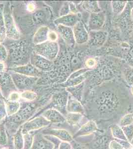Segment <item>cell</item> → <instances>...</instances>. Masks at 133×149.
<instances>
[{
	"label": "cell",
	"mask_w": 133,
	"mask_h": 149,
	"mask_svg": "<svg viewBox=\"0 0 133 149\" xmlns=\"http://www.w3.org/2000/svg\"><path fill=\"white\" fill-rule=\"evenodd\" d=\"M133 9V2H128L124 10L119 16L118 24L122 33L125 36H130L133 31V18L132 15Z\"/></svg>",
	"instance_id": "6da1fadb"
},
{
	"label": "cell",
	"mask_w": 133,
	"mask_h": 149,
	"mask_svg": "<svg viewBox=\"0 0 133 149\" xmlns=\"http://www.w3.org/2000/svg\"><path fill=\"white\" fill-rule=\"evenodd\" d=\"M59 51L57 42L48 40L34 46V52L40 56L52 61L57 57Z\"/></svg>",
	"instance_id": "7a4b0ae2"
},
{
	"label": "cell",
	"mask_w": 133,
	"mask_h": 149,
	"mask_svg": "<svg viewBox=\"0 0 133 149\" xmlns=\"http://www.w3.org/2000/svg\"><path fill=\"white\" fill-rule=\"evenodd\" d=\"M3 17L7 37L15 40H19L20 37V32L15 24L12 12L8 6L3 8Z\"/></svg>",
	"instance_id": "3957f363"
},
{
	"label": "cell",
	"mask_w": 133,
	"mask_h": 149,
	"mask_svg": "<svg viewBox=\"0 0 133 149\" xmlns=\"http://www.w3.org/2000/svg\"><path fill=\"white\" fill-rule=\"evenodd\" d=\"M10 74L17 90L23 91L29 90L33 86L38 79V78L26 76L11 71Z\"/></svg>",
	"instance_id": "277c9868"
},
{
	"label": "cell",
	"mask_w": 133,
	"mask_h": 149,
	"mask_svg": "<svg viewBox=\"0 0 133 149\" xmlns=\"http://www.w3.org/2000/svg\"><path fill=\"white\" fill-rule=\"evenodd\" d=\"M50 124V122L47 120L42 116H41L25 122L22 126L21 128L22 133L24 134L27 133H31L33 131L48 127Z\"/></svg>",
	"instance_id": "5b68a950"
},
{
	"label": "cell",
	"mask_w": 133,
	"mask_h": 149,
	"mask_svg": "<svg viewBox=\"0 0 133 149\" xmlns=\"http://www.w3.org/2000/svg\"><path fill=\"white\" fill-rule=\"evenodd\" d=\"M0 88L6 100L11 93L17 91L10 73L5 72L0 73Z\"/></svg>",
	"instance_id": "8992f818"
},
{
	"label": "cell",
	"mask_w": 133,
	"mask_h": 149,
	"mask_svg": "<svg viewBox=\"0 0 133 149\" xmlns=\"http://www.w3.org/2000/svg\"><path fill=\"white\" fill-rule=\"evenodd\" d=\"M106 21L105 13L101 10L97 13H91L88 20V27L90 31H100Z\"/></svg>",
	"instance_id": "52a82bcc"
},
{
	"label": "cell",
	"mask_w": 133,
	"mask_h": 149,
	"mask_svg": "<svg viewBox=\"0 0 133 149\" xmlns=\"http://www.w3.org/2000/svg\"><path fill=\"white\" fill-rule=\"evenodd\" d=\"M75 40L78 44H83L88 42L89 32L82 21H79L72 27Z\"/></svg>",
	"instance_id": "ba28073f"
},
{
	"label": "cell",
	"mask_w": 133,
	"mask_h": 149,
	"mask_svg": "<svg viewBox=\"0 0 133 149\" xmlns=\"http://www.w3.org/2000/svg\"><path fill=\"white\" fill-rule=\"evenodd\" d=\"M107 37L108 33L105 31H90L88 42L92 47L100 48L106 42Z\"/></svg>",
	"instance_id": "9c48e42d"
},
{
	"label": "cell",
	"mask_w": 133,
	"mask_h": 149,
	"mask_svg": "<svg viewBox=\"0 0 133 149\" xmlns=\"http://www.w3.org/2000/svg\"><path fill=\"white\" fill-rule=\"evenodd\" d=\"M10 70L15 73L24 74L26 76L35 78H39L41 74V71L40 70L36 68L35 66H34L31 63L17 66L15 67L10 68Z\"/></svg>",
	"instance_id": "30bf717a"
},
{
	"label": "cell",
	"mask_w": 133,
	"mask_h": 149,
	"mask_svg": "<svg viewBox=\"0 0 133 149\" xmlns=\"http://www.w3.org/2000/svg\"><path fill=\"white\" fill-rule=\"evenodd\" d=\"M31 64L41 71H49L53 67L52 61L39 55L35 52H34L31 56Z\"/></svg>",
	"instance_id": "8fae6325"
},
{
	"label": "cell",
	"mask_w": 133,
	"mask_h": 149,
	"mask_svg": "<svg viewBox=\"0 0 133 149\" xmlns=\"http://www.w3.org/2000/svg\"><path fill=\"white\" fill-rule=\"evenodd\" d=\"M81 15L79 13H70L67 15L61 16L54 20V23L58 26L59 24L68 27H74L77 22L81 20Z\"/></svg>",
	"instance_id": "7c38bea8"
},
{
	"label": "cell",
	"mask_w": 133,
	"mask_h": 149,
	"mask_svg": "<svg viewBox=\"0 0 133 149\" xmlns=\"http://www.w3.org/2000/svg\"><path fill=\"white\" fill-rule=\"evenodd\" d=\"M57 29L67 45L70 46H74L76 42L72 28L59 24L57 26Z\"/></svg>",
	"instance_id": "4fadbf2b"
},
{
	"label": "cell",
	"mask_w": 133,
	"mask_h": 149,
	"mask_svg": "<svg viewBox=\"0 0 133 149\" xmlns=\"http://www.w3.org/2000/svg\"><path fill=\"white\" fill-rule=\"evenodd\" d=\"M41 116L49 122L53 123H61L66 120V119L62 113L55 109H49L45 110Z\"/></svg>",
	"instance_id": "5bb4252c"
},
{
	"label": "cell",
	"mask_w": 133,
	"mask_h": 149,
	"mask_svg": "<svg viewBox=\"0 0 133 149\" xmlns=\"http://www.w3.org/2000/svg\"><path fill=\"white\" fill-rule=\"evenodd\" d=\"M43 135L53 136L61 140L69 142L72 140V137L67 131L63 129L46 128L42 131Z\"/></svg>",
	"instance_id": "9a60e30c"
},
{
	"label": "cell",
	"mask_w": 133,
	"mask_h": 149,
	"mask_svg": "<svg viewBox=\"0 0 133 149\" xmlns=\"http://www.w3.org/2000/svg\"><path fill=\"white\" fill-rule=\"evenodd\" d=\"M54 144L46 139L43 135L37 134L34 135L33 143L31 149H53Z\"/></svg>",
	"instance_id": "2e32d148"
},
{
	"label": "cell",
	"mask_w": 133,
	"mask_h": 149,
	"mask_svg": "<svg viewBox=\"0 0 133 149\" xmlns=\"http://www.w3.org/2000/svg\"><path fill=\"white\" fill-rule=\"evenodd\" d=\"M49 29L48 26H42L38 29L33 38V42L36 45L41 44L48 40Z\"/></svg>",
	"instance_id": "e0dca14e"
},
{
	"label": "cell",
	"mask_w": 133,
	"mask_h": 149,
	"mask_svg": "<svg viewBox=\"0 0 133 149\" xmlns=\"http://www.w3.org/2000/svg\"><path fill=\"white\" fill-rule=\"evenodd\" d=\"M67 110L71 113H79L83 111V107L79 100L71 95L69 96L67 103Z\"/></svg>",
	"instance_id": "ac0fdd59"
},
{
	"label": "cell",
	"mask_w": 133,
	"mask_h": 149,
	"mask_svg": "<svg viewBox=\"0 0 133 149\" xmlns=\"http://www.w3.org/2000/svg\"><path fill=\"white\" fill-rule=\"evenodd\" d=\"M5 105L7 116H12L15 115L20 109V102H11L6 100L3 102Z\"/></svg>",
	"instance_id": "d6986e66"
},
{
	"label": "cell",
	"mask_w": 133,
	"mask_h": 149,
	"mask_svg": "<svg viewBox=\"0 0 133 149\" xmlns=\"http://www.w3.org/2000/svg\"><path fill=\"white\" fill-rule=\"evenodd\" d=\"M84 86V81L75 86L67 87L66 89L68 92H69L70 94H71L72 97L79 101L81 99Z\"/></svg>",
	"instance_id": "ffe728a7"
},
{
	"label": "cell",
	"mask_w": 133,
	"mask_h": 149,
	"mask_svg": "<svg viewBox=\"0 0 133 149\" xmlns=\"http://www.w3.org/2000/svg\"><path fill=\"white\" fill-rule=\"evenodd\" d=\"M82 8L86 12L91 13H97L101 10L97 1H84L81 2Z\"/></svg>",
	"instance_id": "44dd1931"
},
{
	"label": "cell",
	"mask_w": 133,
	"mask_h": 149,
	"mask_svg": "<svg viewBox=\"0 0 133 149\" xmlns=\"http://www.w3.org/2000/svg\"><path fill=\"white\" fill-rule=\"evenodd\" d=\"M13 143L15 149H24V134L20 127L13 136Z\"/></svg>",
	"instance_id": "7402d4cb"
},
{
	"label": "cell",
	"mask_w": 133,
	"mask_h": 149,
	"mask_svg": "<svg viewBox=\"0 0 133 149\" xmlns=\"http://www.w3.org/2000/svg\"><path fill=\"white\" fill-rule=\"evenodd\" d=\"M3 6L0 5V43H2L7 38L4 17Z\"/></svg>",
	"instance_id": "603a6c76"
},
{
	"label": "cell",
	"mask_w": 133,
	"mask_h": 149,
	"mask_svg": "<svg viewBox=\"0 0 133 149\" xmlns=\"http://www.w3.org/2000/svg\"><path fill=\"white\" fill-rule=\"evenodd\" d=\"M123 77L125 81L129 86H133V67L127 65L123 68Z\"/></svg>",
	"instance_id": "cb8c5ba5"
},
{
	"label": "cell",
	"mask_w": 133,
	"mask_h": 149,
	"mask_svg": "<svg viewBox=\"0 0 133 149\" xmlns=\"http://www.w3.org/2000/svg\"><path fill=\"white\" fill-rule=\"evenodd\" d=\"M127 3L126 1H112L111 4L113 13L117 15L121 14L126 7Z\"/></svg>",
	"instance_id": "d4e9b609"
},
{
	"label": "cell",
	"mask_w": 133,
	"mask_h": 149,
	"mask_svg": "<svg viewBox=\"0 0 133 149\" xmlns=\"http://www.w3.org/2000/svg\"><path fill=\"white\" fill-rule=\"evenodd\" d=\"M8 137L7 130L3 122L0 124V146L6 147L8 144Z\"/></svg>",
	"instance_id": "484cf974"
},
{
	"label": "cell",
	"mask_w": 133,
	"mask_h": 149,
	"mask_svg": "<svg viewBox=\"0 0 133 149\" xmlns=\"http://www.w3.org/2000/svg\"><path fill=\"white\" fill-rule=\"evenodd\" d=\"M21 98L26 102H33L37 97V93L31 90H26L20 93Z\"/></svg>",
	"instance_id": "4316f807"
},
{
	"label": "cell",
	"mask_w": 133,
	"mask_h": 149,
	"mask_svg": "<svg viewBox=\"0 0 133 149\" xmlns=\"http://www.w3.org/2000/svg\"><path fill=\"white\" fill-rule=\"evenodd\" d=\"M34 135L31 133L24 134V149H31L33 143Z\"/></svg>",
	"instance_id": "83f0119b"
},
{
	"label": "cell",
	"mask_w": 133,
	"mask_h": 149,
	"mask_svg": "<svg viewBox=\"0 0 133 149\" xmlns=\"http://www.w3.org/2000/svg\"><path fill=\"white\" fill-rule=\"evenodd\" d=\"M97 64V62L94 58H88L85 61L86 68L91 70L94 69L96 67Z\"/></svg>",
	"instance_id": "f1b7e54d"
},
{
	"label": "cell",
	"mask_w": 133,
	"mask_h": 149,
	"mask_svg": "<svg viewBox=\"0 0 133 149\" xmlns=\"http://www.w3.org/2000/svg\"><path fill=\"white\" fill-rule=\"evenodd\" d=\"M8 57V52L6 48L0 43V61L4 62L7 60Z\"/></svg>",
	"instance_id": "f546056e"
},
{
	"label": "cell",
	"mask_w": 133,
	"mask_h": 149,
	"mask_svg": "<svg viewBox=\"0 0 133 149\" xmlns=\"http://www.w3.org/2000/svg\"><path fill=\"white\" fill-rule=\"evenodd\" d=\"M7 116V111L5 103L3 102H0V124L2 123Z\"/></svg>",
	"instance_id": "4dcf8cb0"
},
{
	"label": "cell",
	"mask_w": 133,
	"mask_h": 149,
	"mask_svg": "<svg viewBox=\"0 0 133 149\" xmlns=\"http://www.w3.org/2000/svg\"><path fill=\"white\" fill-rule=\"evenodd\" d=\"M20 98V93L17 91H15L12 92L9 95L7 100L11 102H19Z\"/></svg>",
	"instance_id": "1f68e13d"
},
{
	"label": "cell",
	"mask_w": 133,
	"mask_h": 149,
	"mask_svg": "<svg viewBox=\"0 0 133 149\" xmlns=\"http://www.w3.org/2000/svg\"><path fill=\"white\" fill-rule=\"evenodd\" d=\"M58 38V36L57 33L54 31L50 30L48 33V40L53 42H57Z\"/></svg>",
	"instance_id": "d6a6232c"
},
{
	"label": "cell",
	"mask_w": 133,
	"mask_h": 149,
	"mask_svg": "<svg viewBox=\"0 0 133 149\" xmlns=\"http://www.w3.org/2000/svg\"><path fill=\"white\" fill-rule=\"evenodd\" d=\"M70 13H71V12H70V9L69 5L66 3L65 5L64 6L61 10V11H60V15L61 16L60 17L67 15L68 14H69Z\"/></svg>",
	"instance_id": "836d02e7"
},
{
	"label": "cell",
	"mask_w": 133,
	"mask_h": 149,
	"mask_svg": "<svg viewBox=\"0 0 133 149\" xmlns=\"http://www.w3.org/2000/svg\"><path fill=\"white\" fill-rule=\"evenodd\" d=\"M71 146L68 143L63 142L60 143L58 146V149H70Z\"/></svg>",
	"instance_id": "e575fe53"
},
{
	"label": "cell",
	"mask_w": 133,
	"mask_h": 149,
	"mask_svg": "<svg viewBox=\"0 0 133 149\" xmlns=\"http://www.w3.org/2000/svg\"><path fill=\"white\" fill-rule=\"evenodd\" d=\"M6 64L4 62L0 61V73L6 72Z\"/></svg>",
	"instance_id": "d590c367"
},
{
	"label": "cell",
	"mask_w": 133,
	"mask_h": 149,
	"mask_svg": "<svg viewBox=\"0 0 133 149\" xmlns=\"http://www.w3.org/2000/svg\"><path fill=\"white\" fill-rule=\"evenodd\" d=\"M27 10L29 11V12H33L34 10H35V9H36V7H35V5H34L33 3H29L27 5Z\"/></svg>",
	"instance_id": "8d00e7d4"
},
{
	"label": "cell",
	"mask_w": 133,
	"mask_h": 149,
	"mask_svg": "<svg viewBox=\"0 0 133 149\" xmlns=\"http://www.w3.org/2000/svg\"><path fill=\"white\" fill-rule=\"evenodd\" d=\"M6 100V99L3 97V95L2 93V91L0 88V101L3 102L4 101H5Z\"/></svg>",
	"instance_id": "74e56055"
},
{
	"label": "cell",
	"mask_w": 133,
	"mask_h": 149,
	"mask_svg": "<svg viewBox=\"0 0 133 149\" xmlns=\"http://www.w3.org/2000/svg\"><path fill=\"white\" fill-rule=\"evenodd\" d=\"M130 92H131L132 95L133 96V86H131V88H130Z\"/></svg>",
	"instance_id": "f35d334b"
},
{
	"label": "cell",
	"mask_w": 133,
	"mask_h": 149,
	"mask_svg": "<svg viewBox=\"0 0 133 149\" xmlns=\"http://www.w3.org/2000/svg\"><path fill=\"white\" fill-rule=\"evenodd\" d=\"M1 149H10V148L8 147H3L1 148Z\"/></svg>",
	"instance_id": "ab89813d"
},
{
	"label": "cell",
	"mask_w": 133,
	"mask_h": 149,
	"mask_svg": "<svg viewBox=\"0 0 133 149\" xmlns=\"http://www.w3.org/2000/svg\"><path fill=\"white\" fill-rule=\"evenodd\" d=\"M132 17H133V9L132 10Z\"/></svg>",
	"instance_id": "60d3db41"
},
{
	"label": "cell",
	"mask_w": 133,
	"mask_h": 149,
	"mask_svg": "<svg viewBox=\"0 0 133 149\" xmlns=\"http://www.w3.org/2000/svg\"><path fill=\"white\" fill-rule=\"evenodd\" d=\"M53 149H58V148L57 149V148H56L55 147H54V148Z\"/></svg>",
	"instance_id": "b9f144b4"
},
{
	"label": "cell",
	"mask_w": 133,
	"mask_h": 149,
	"mask_svg": "<svg viewBox=\"0 0 133 149\" xmlns=\"http://www.w3.org/2000/svg\"><path fill=\"white\" fill-rule=\"evenodd\" d=\"M0 102H1V101H0Z\"/></svg>",
	"instance_id": "7bdbcfd3"
}]
</instances>
